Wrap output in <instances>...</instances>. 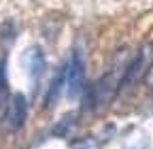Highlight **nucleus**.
Returning a JSON list of instances; mask_svg holds the SVG:
<instances>
[{
  "label": "nucleus",
  "mask_w": 153,
  "mask_h": 149,
  "mask_svg": "<svg viewBox=\"0 0 153 149\" xmlns=\"http://www.w3.org/2000/svg\"><path fill=\"white\" fill-rule=\"evenodd\" d=\"M121 55V53H119ZM119 55L117 60L113 62V66L100 77L98 83H94V96H96V107H106L115 96L117 92L121 89V77H123V70H126V64L119 66Z\"/></svg>",
  "instance_id": "f257e3e1"
},
{
  "label": "nucleus",
  "mask_w": 153,
  "mask_h": 149,
  "mask_svg": "<svg viewBox=\"0 0 153 149\" xmlns=\"http://www.w3.org/2000/svg\"><path fill=\"white\" fill-rule=\"evenodd\" d=\"M85 89V64L81 58V51L72 53V60L66 68V96L76 100Z\"/></svg>",
  "instance_id": "f03ea898"
},
{
  "label": "nucleus",
  "mask_w": 153,
  "mask_h": 149,
  "mask_svg": "<svg viewBox=\"0 0 153 149\" xmlns=\"http://www.w3.org/2000/svg\"><path fill=\"white\" fill-rule=\"evenodd\" d=\"M7 124L9 130L17 132L19 128H24L26 119H28V100L24 94H13L9 98V107H7Z\"/></svg>",
  "instance_id": "7ed1b4c3"
},
{
  "label": "nucleus",
  "mask_w": 153,
  "mask_h": 149,
  "mask_svg": "<svg viewBox=\"0 0 153 149\" xmlns=\"http://www.w3.org/2000/svg\"><path fill=\"white\" fill-rule=\"evenodd\" d=\"M24 66L30 74L32 81H38L43 77V72L47 68V60H45V53L38 49V47H30L26 53H24Z\"/></svg>",
  "instance_id": "20e7f679"
},
{
  "label": "nucleus",
  "mask_w": 153,
  "mask_h": 149,
  "mask_svg": "<svg viewBox=\"0 0 153 149\" xmlns=\"http://www.w3.org/2000/svg\"><path fill=\"white\" fill-rule=\"evenodd\" d=\"M147 51H149V47H147V49H143V51H140L136 58L130 62V64H126L123 77H121V89L130 87L134 81L140 77V72H143V68H145V60H147Z\"/></svg>",
  "instance_id": "39448f33"
},
{
  "label": "nucleus",
  "mask_w": 153,
  "mask_h": 149,
  "mask_svg": "<svg viewBox=\"0 0 153 149\" xmlns=\"http://www.w3.org/2000/svg\"><path fill=\"white\" fill-rule=\"evenodd\" d=\"M74 130H76V117L74 115H64L53 124L51 134L57 136V139H70L74 134Z\"/></svg>",
  "instance_id": "423d86ee"
},
{
  "label": "nucleus",
  "mask_w": 153,
  "mask_h": 149,
  "mask_svg": "<svg viewBox=\"0 0 153 149\" xmlns=\"http://www.w3.org/2000/svg\"><path fill=\"white\" fill-rule=\"evenodd\" d=\"M62 85H66V70H64V68H60V70H57L55 79H53V81H51V85H49L47 98H45V102H47V107H49V109H51V107H55V102H57V96H60V89H62Z\"/></svg>",
  "instance_id": "0eeeda50"
},
{
  "label": "nucleus",
  "mask_w": 153,
  "mask_h": 149,
  "mask_svg": "<svg viewBox=\"0 0 153 149\" xmlns=\"http://www.w3.org/2000/svg\"><path fill=\"white\" fill-rule=\"evenodd\" d=\"M100 139H94V136H87V139H81V141H76L72 143L70 149H100Z\"/></svg>",
  "instance_id": "6e6552de"
},
{
  "label": "nucleus",
  "mask_w": 153,
  "mask_h": 149,
  "mask_svg": "<svg viewBox=\"0 0 153 149\" xmlns=\"http://www.w3.org/2000/svg\"><path fill=\"white\" fill-rule=\"evenodd\" d=\"M0 39L7 41V43H11L15 39V26H13V22L2 24V28H0Z\"/></svg>",
  "instance_id": "1a4fd4ad"
},
{
  "label": "nucleus",
  "mask_w": 153,
  "mask_h": 149,
  "mask_svg": "<svg viewBox=\"0 0 153 149\" xmlns=\"http://www.w3.org/2000/svg\"><path fill=\"white\" fill-rule=\"evenodd\" d=\"M145 83H147V85L153 89V66H151V68L147 70V74H145Z\"/></svg>",
  "instance_id": "9d476101"
}]
</instances>
